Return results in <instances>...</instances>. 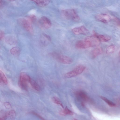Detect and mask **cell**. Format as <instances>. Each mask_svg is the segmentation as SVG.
I'll list each match as a JSON object with an SVG mask.
<instances>
[{
    "mask_svg": "<svg viewBox=\"0 0 120 120\" xmlns=\"http://www.w3.org/2000/svg\"><path fill=\"white\" fill-rule=\"evenodd\" d=\"M62 16L64 18L75 22L79 21V17L75 10L73 9H69L62 10L61 12Z\"/></svg>",
    "mask_w": 120,
    "mask_h": 120,
    "instance_id": "1",
    "label": "cell"
},
{
    "mask_svg": "<svg viewBox=\"0 0 120 120\" xmlns=\"http://www.w3.org/2000/svg\"><path fill=\"white\" fill-rule=\"evenodd\" d=\"M52 56L58 61L65 64H69L73 62L72 59L66 56L62 55L57 52H54L51 54Z\"/></svg>",
    "mask_w": 120,
    "mask_h": 120,
    "instance_id": "2",
    "label": "cell"
},
{
    "mask_svg": "<svg viewBox=\"0 0 120 120\" xmlns=\"http://www.w3.org/2000/svg\"><path fill=\"white\" fill-rule=\"evenodd\" d=\"M30 78L26 73L22 72L20 74L19 81L20 87L22 89L27 90L28 87V83Z\"/></svg>",
    "mask_w": 120,
    "mask_h": 120,
    "instance_id": "3",
    "label": "cell"
},
{
    "mask_svg": "<svg viewBox=\"0 0 120 120\" xmlns=\"http://www.w3.org/2000/svg\"><path fill=\"white\" fill-rule=\"evenodd\" d=\"M85 68V67L84 65H79L72 71L66 73L65 77L66 78H69L76 76L82 73Z\"/></svg>",
    "mask_w": 120,
    "mask_h": 120,
    "instance_id": "4",
    "label": "cell"
},
{
    "mask_svg": "<svg viewBox=\"0 0 120 120\" xmlns=\"http://www.w3.org/2000/svg\"><path fill=\"white\" fill-rule=\"evenodd\" d=\"M38 24L39 27L42 29H49L52 26L51 22L50 19L45 16L42 17L39 19Z\"/></svg>",
    "mask_w": 120,
    "mask_h": 120,
    "instance_id": "5",
    "label": "cell"
},
{
    "mask_svg": "<svg viewBox=\"0 0 120 120\" xmlns=\"http://www.w3.org/2000/svg\"><path fill=\"white\" fill-rule=\"evenodd\" d=\"M19 22L20 24L26 30L31 33H33V28L31 23L27 19H20Z\"/></svg>",
    "mask_w": 120,
    "mask_h": 120,
    "instance_id": "6",
    "label": "cell"
},
{
    "mask_svg": "<svg viewBox=\"0 0 120 120\" xmlns=\"http://www.w3.org/2000/svg\"><path fill=\"white\" fill-rule=\"evenodd\" d=\"M75 46L76 48L79 49H85L91 47L90 42L87 37L83 40L77 41Z\"/></svg>",
    "mask_w": 120,
    "mask_h": 120,
    "instance_id": "7",
    "label": "cell"
},
{
    "mask_svg": "<svg viewBox=\"0 0 120 120\" xmlns=\"http://www.w3.org/2000/svg\"><path fill=\"white\" fill-rule=\"evenodd\" d=\"M72 31L76 35H86L89 33V30L83 26L74 28L72 29Z\"/></svg>",
    "mask_w": 120,
    "mask_h": 120,
    "instance_id": "8",
    "label": "cell"
},
{
    "mask_svg": "<svg viewBox=\"0 0 120 120\" xmlns=\"http://www.w3.org/2000/svg\"><path fill=\"white\" fill-rule=\"evenodd\" d=\"M95 18L98 21L105 23L109 22L111 20L110 17L109 15L105 14H98L96 15Z\"/></svg>",
    "mask_w": 120,
    "mask_h": 120,
    "instance_id": "9",
    "label": "cell"
},
{
    "mask_svg": "<svg viewBox=\"0 0 120 120\" xmlns=\"http://www.w3.org/2000/svg\"><path fill=\"white\" fill-rule=\"evenodd\" d=\"M39 41L41 44L43 46H46L49 44L51 41V38L48 35L43 34L40 37Z\"/></svg>",
    "mask_w": 120,
    "mask_h": 120,
    "instance_id": "10",
    "label": "cell"
},
{
    "mask_svg": "<svg viewBox=\"0 0 120 120\" xmlns=\"http://www.w3.org/2000/svg\"><path fill=\"white\" fill-rule=\"evenodd\" d=\"M93 35L96 37L100 42H106L110 40L111 38V37L109 35L100 34L94 31H93Z\"/></svg>",
    "mask_w": 120,
    "mask_h": 120,
    "instance_id": "11",
    "label": "cell"
},
{
    "mask_svg": "<svg viewBox=\"0 0 120 120\" xmlns=\"http://www.w3.org/2000/svg\"><path fill=\"white\" fill-rule=\"evenodd\" d=\"M33 2L38 5L41 7H44L49 4V0H30Z\"/></svg>",
    "mask_w": 120,
    "mask_h": 120,
    "instance_id": "12",
    "label": "cell"
},
{
    "mask_svg": "<svg viewBox=\"0 0 120 120\" xmlns=\"http://www.w3.org/2000/svg\"><path fill=\"white\" fill-rule=\"evenodd\" d=\"M76 95L84 101H88L90 100V98L87 94L82 91H80L77 92L76 93Z\"/></svg>",
    "mask_w": 120,
    "mask_h": 120,
    "instance_id": "13",
    "label": "cell"
},
{
    "mask_svg": "<svg viewBox=\"0 0 120 120\" xmlns=\"http://www.w3.org/2000/svg\"><path fill=\"white\" fill-rule=\"evenodd\" d=\"M8 83L7 79L4 73L0 70V85H4Z\"/></svg>",
    "mask_w": 120,
    "mask_h": 120,
    "instance_id": "14",
    "label": "cell"
},
{
    "mask_svg": "<svg viewBox=\"0 0 120 120\" xmlns=\"http://www.w3.org/2000/svg\"><path fill=\"white\" fill-rule=\"evenodd\" d=\"M102 52V49L100 47H98L94 49L92 52V56L93 57H96L101 54Z\"/></svg>",
    "mask_w": 120,
    "mask_h": 120,
    "instance_id": "15",
    "label": "cell"
},
{
    "mask_svg": "<svg viewBox=\"0 0 120 120\" xmlns=\"http://www.w3.org/2000/svg\"><path fill=\"white\" fill-rule=\"evenodd\" d=\"M29 82L32 87L36 90L37 91H39L40 90V86L34 80L31 78Z\"/></svg>",
    "mask_w": 120,
    "mask_h": 120,
    "instance_id": "16",
    "label": "cell"
},
{
    "mask_svg": "<svg viewBox=\"0 0 120 120\" xmlns=\"http://www.w3.org/2000/svg\"><path fill=\"white\" fill-rule=\"evenodd\" d=\"M59 114L62 116H65L66 115L72 116L73 114V112L67 107H66L63 110L60 111L59 112Z\"/></svg>",
    "mask_w": 120,
    "mask_h": 120,
    "instance_id": "17",
    "label": "cell"
},
{
    "mask_svg": "<svg viewBox=\"0 0 120 120\" xmlns=\"http://www.w3.org/2000/svg\"><path fill=\"white\" fill-rule=\"evenodd\" d=\"M16 115L15 112L14 110H11L8 112L6 113L4 118L13 119Z\"/></svg>",
    "mask_w": 120,
    "mask_h": 120,
    "instance_id": "18",
    "label": "cell"
},
{
    "mask_svg": "<svg viewBox=\"0 0 120 120\" xmlns=\"http://www.w3.org/2000/svg\"><path fill=\"white\" fill-rule=\"evenodd\" d=\"M116 49L115 46L113 45H112L109 46L106 48V52L108 54H111L113 53Z\"/></svg>",
    "mask_w": 120,
    "mask_h": 120,
    "instance_id": "19",
    "label": "cell"
},
{
    "mask_svg": "<svg viewBox=\"0 0 120 120\" xmlns=\"http://www.w3.org/2000/svg\"><path fill=\"white\" fill-rule=\"evenodd\" d=\"M11 53L14 55H19L20 53V50L18 47H15L12 48L10 50Z\"/></svg>",
    "mask_w": 120,
    "mask_h": 120,
    "instance_id": "20",
    "label": "cell"
},
{
    "mask_svg": "<svg viewBox=\"0 0 120 120\" xmlns=\"http://www.w3.org/2000/svg\"><path fill=\"white\" fill-rule=\"evenodd\" d=\"M100 98L110 107H115L116 106V105L115 103L110 101L106 98L102 96H101Z\"/></svg>",
    "mask_w": 120,
    "mask_h": 120,
    "instance_id": "21",
    "label": "cell"
},
{
    "mask_svg": "<svg viewBox=\"0 0 120 120\" xmlns=\"http://www.w3.org/2000/svg\"><path fill=\"white\" fill-rule=\"evenodd\" d=\"M5 41L11 44H13L15 43L16 42L15 38L11 36H9L7 37L5 39Z\"/></svg>",
    "mask_w": 120,
    "mask_h": 120,
    "instance_id": "22",
    "label": "cell"
},
{
    "mask_svg": "<svg viewBox=\"0 0 120 120\" xmlns=\"http://www.w3.org/2000/svg\"><path fill=\"white\" fill-rule=\"evenodd\" d=\"M52 100L55 103L60 105L63 108H64V106L60 100L57 97H52Z\"/></svg>",
    "mask_w": 120,
    "mask_h": 120,
    "instance_id": "23",
    "label": "cell"
},
{
    "mask_svg": "<svg viewBox=\"0 0 120 120\" xmlns=\"http://www.w3.org/2000/svg\"><path fill=\"white\" fill-rule=\"evenodd\" d=\"M27 19L32 23L36 22L37 18L35 15H30L28 17Z\"/></svg>",
    "mask_w": 120,
    "mask_h": 120,
    "instance_id": "24",
    "label": "cell"
},
{
    "mask_svg": "<svg viewBox=\"0 0 120 120\" xmlns=\"http://www.w3.org/2000/svg\"><path fill=\"white\" fill-rule=\"evenodd\" d=\"M31 113L34 115L36 116H37L39 118L41 119L42 120H44L45 119H44L42 117H41V116H40V115L37 113H36L35 112H34L32 111L31 112Z\"/></svg>",
    "mask_w": 120,
    "mask_h": 120,
    "instance_id": "25",
    "label": "cell"
},
{
    "mask_svg": "<svg viewBox=\"0 0 120 120\" xmlns=\"http://www.w3.org/2000/svg\"><path fill=\"white\" fill-rule=\"evenodd\" d=\"M114 20L117 25L120 26V21L119 19L118 18H116L114 19Z\"/></svg>",
    "mask_w": 120,
    "mask_h": 120,
    "instance_id": "26",
    "label": "cell"
},
{
    "mask_svg": "<svg viewBox=\"0 0 120 120\" xmlns=\"http://www.w3.org/2000/svg\"><path fill=\"white\" fill-rule=\"evenodd\" d=\"M4 36V32L0 30V40L2 39Z\"/></svg>",
    "mask_w": 120,
    "mask_h": 120,
    "instance_id": "27",
    "label": "cell"
},
{
    "mask_svg": "<svg viewBox=\"0 0 120 120\" xmlns=\"http://www.w3.org/2000/svg\"><path fill=\"white\" fill-rule=\"evenodd\" d=\"M4 105L6 107L8 108H9L11 107L10 105L8 102H6L4 104Z\"/></svg>",
    "mask_w": 120,
    "mask_h": 120,
    "instance_id": "28",
    "label": "cell"
},
{
    "mask_svg": "<svg viewBox=\"0 0 120 120\" xmlns=\"http://www.w3.org/2000/svg\"><path fill=\"white\" fill-rule=\"evenodd\" d=\"M81 105L83 106H85L83 102H82L81 103Z\"/></svg>",
    "mask_w": 120,
    "mask_h": 120,
    "instance_id": "29",
    "label": "cell"
},
{
    "mask_svg": "<svg viewBox=\"0 0 120 120\" xmlns=\"http://www.w3.org/2000/svg\"><path fill=\"white\" fill-rule=\"evenodd\" d=\"M2 0H0V6L1 5L2 3Z\"/></svg>",
    "mask_w": 120,
    "mask_h": 120,
    "instance_id": "30",
    "label": "cell"
},
{
    "mask_svg": "<svg viewBox=\"0 0 120 120\" xmlns=\"http://www.w3.org/2000/svg\"><path fill=\"white\" fill-rule=\"evenodd\" d=\"M8 0L9 1H10L12 2V1H14L15 0Z\"/></svg>",
    "mask_w": 120,
    "mask_h": 120,
    "instance_id": "31",
    "label": "cell"
},
{
    "mask_svg": "<svg viewBox=\"0 0 120 120\" xmlns=\"http://www.w3.org/2000/svg\"><path fill=\"white\" fill-rule=\"evenodd\" d=\"M3 119H4L3 118H2L0 117V120H3Z\"/></svg>",
    "mask_w": 120,
    "mask_h": 120,
    "instance_id": "32",
    "label": "cell"
}]
</instances>
